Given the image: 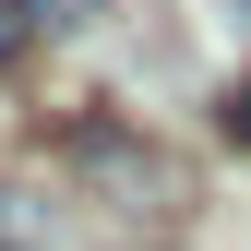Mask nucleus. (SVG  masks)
Masks as SVG:
<instances>
[{"label":"nucleus","mask_w":251,"mask_h":251,"mask_svg":"<svg viewBox=\"0 0 251 251\" xmlns=\"http://www.w3.org/2000/svg\"><path fill=\"white\" fill-rule=\"evenodd\" d=\"M60 179L108 215H179V155L155 132H132V120H108V108H84L60 132Z\"/></svg>","instance_id":"nucleus-1"},{"label":"nucleus","mask_w":251,"mask_h":251,"mask_svg":"<svg viewBox=\"0 0 251 251\" xmlns=\"http://www.w3.org/2000/svg\"><path fill=\"white\" fill-rule=\"evenodd\" d=\"M36 24H48L36 0H0V72H12V60H24V36H36Z\"/></svg>","instance_id":"nucleus-2"},{"label":"nucleus","mask_w":251,"mask_h":251,"mask_svg":"<svg viewBox=\"0 0 251 251\" xmlns=\"http://www.w3.org/2000/svg\"><path fill=\"white\" fill-rule=\"evenodd\" d=\"M215 132H227V144H251V72L227 84V96H215Z\"/></svg>","instance_id":"nucleus-3"},{"label":"nucleus","mask_w":251,"mask_h":251,"mask_svg":"<svg viewBox=\"0 0 251 251\" xmlns=\"http://www.w3.org/2000/svg\"><path fill=\"white\" fill-rule=\"evenodd\" d=\"M96 12H108V0H60V24H96Z\"/></svg>","instance_id":"nucleus-4"},{"label":"nucleus","mask_w":251,"mask_h":251,"mask_svg":"<svg viewBox=\"0 0 251 251\" xmlns=\"http://www.w3.org/2000/svg\"><path fill=\"white\" fill-rule=\"evenodd\" d=\"M215 12H227V24H239V36H251V0H215Z\"/></svg>","instance_id":"nucleus-5"},{"label":"nucleus","mask_w":251,"mask_h":251,"mask_svg":"<svg viewBox=\"0 0 251 251\" xmlns=\"http://www.w3.org/2000/svg\"><path fill=\"white\" fill-rule=\"evenodd\" d=\"M0 251H36V239H0Z\"/></svg>","instance_id":"nucleus-6"}]
</instances>
